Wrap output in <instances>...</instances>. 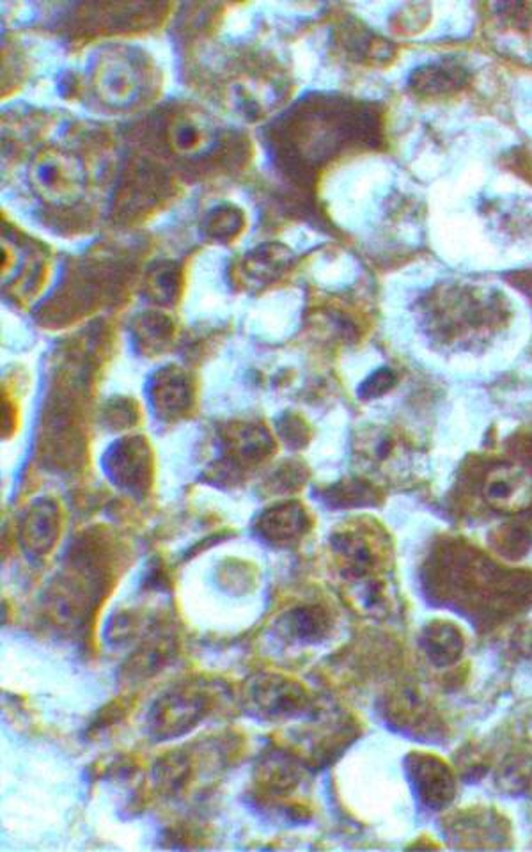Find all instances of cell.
Instances as JSON below:
<instances>
[{
    "instance_id": "cell-13",
    "label": "cell",
    "mask_w": 532,
    "mask_h": 852,
    "mask_svg": "<svg viewBox=\"0 0 532 852\" xmlns=\"http://www.w3.org/2000/svg\"><path fill=\"white\" fill-rule=\"evenodd\" d=\"M468 82V74L453 63H433L415 69L410 75V89L419 97H444L459 91Z\"/></svg>"
},
{
    "instance_id": "cell-4",
    "label": "cell",
    "mask_w": 532,
    "mask_h": 852,
    "mask_svg": "<svg viewBox=\"0 0 532 852\" xmlns=\"http://www.w3.org/2000/svg\"><path fill=\"white\" fill-rule=\"evenodd\" d=\"M106 475L120 489L143 496L152 482V452L141 438L121 439L106 453Z\"/></svg>"
},
{
    "instance_id": "cell-3",
    "label": "cell",
    "mask_w": 532,
    "mask_h": 852,
    "mask_svg": "<svg viewBox=\"0 0 532 852\" xmlns=\"http://www.w3.org/2000/svg\"><path fill=\"white\" fill-rule=\"evenodd\" d=\"M247 707L266 721H280L302 716L309 709L308 691L297 682L277 675H259L248 682Z\"/></svg>"
},
{
    "instance_id": "cell-17",
    "label": "cell",
    "mask_w": 532,
    "mask_h": 852,
    "mask_svg": "<svg viewBox=\"0 0 532 852\" xmlns=\"http://www.w3.org/2000/svg\"><path fill=\"white\" fill-rule=\"evenodd\" d=\"M179 290V268L176 263H158L147 279V291L156 305H175Z\"/></svg>"
},
{
    "instance_id": "cell-23",
    "label": "cell",
    "mask_w": 532,
    "mask_h": 852,
    "mask_svg": "<svg viewBox=\"0 0 532 852\" xmlns=\"http://www.w3.org/2000/svg\"><path fill=\"white\" fill-rule=\"evenodd\" d=\"M531 545V536L528 531L522 528H508V530L500 533V539L497 540V547L508 556H522Z\"/></svg>"
},
{
    "instance_id": "cell-7",
    "label": "cell",
    "mask_w": 532,
    "mask_h": 852,
    "mask_svg": "<svg viewBox=\"0 0 532 852\" xmlns=\"http://www.w3.org/2000/svg\"><path fill=\"white\" fill-rule=\"evenodd\" d=\"M60 531V511L56 501L37 499L22 519L20 536L27 553L45 556L56 545Z\"/></svg>"
},
{
    "instance_id": "cell-11",
    "label": "cell",
    "mask_w": 532,
    "mask_h": 852,
    "mask_svg": "<svg viewBox=\"0 0 532 852\" xmlns=\"http://www.w3.org/2000/svg\"><path fill=\"white\" fill-rule=\"evenodd\" d=\"M483 493L491 507L497 510H520L531 502V485L528 476L514 467L491 471Z\"/></svg>"
},
{
    "instance_id": "cell-21",
    "label": "cell",
    "mask_w": 532,
    "mask_h": 852,
    "mask_svg": "<svg viewBox=\"0 0 532 852\" xmlns=\"http://www.w3.org/2000/svg\"><path fill=\"white\" fill-rule=\"evenodd\" d=\"M158 185L160 184L156 180L155 175L143 169V173L135 176V180L130 181L124 187L121 208L129 210L130 213L141 212L144 207L155 201Z\"/></svg>"
},
{
    "instance_id": "cell-19",
    "label": "cell",
    "mask_w": 532,
    "mask_h": 852,
    "mask_svg": "<svg viewBox=\"0 0 532 852\" xmlns=\"http://www.w3.org/2000/svg\"><path fill=\"white\" fill-rule=\"evenodd\" d=\"M242 228H244V213L231 204L213 208L204 221L207 235L221 242L234 239Z\"/></svg>"
},
{
    "instance_id": "cell-25",
    "label": "cell",
    "mask_w": 532,
    "mask_h": 852,
    "mask_svg": "<svg viewBox=\"0 0 532 852\" xmlns=\"http://www.w3.org/2000/svg\"><path fill=\"white\" fill-rule=\"evenodd\" d=\"M519 452L522 453V458H525L529 464H532V439L520 441Z\"/></svg>"
},
{
    "instance_id": "cell-9",
    "label": "cell",
    "mask_w": 532,
    "mask_h": 852,
    "mask_svg": "<svg viewBox=\"0 0 532 852\" xmlns=\"http://www.w3.org/2000/svg\"><path fill=\"white\" fill-rule=\"evenodd\" d=\"M149 398L156 414L175 420L192 407V387L187 375L175 366L162 368L149 384Z\"/></svg>"
},
{
    "instance_id": "cell-14",
    "label": "cell",
    "mask_w": 532,
    "mask_h": 852,
    "mask_svg": "<svg viewBox=\"0 0 532 852\" xmlns=\"http://www.w3.org/2000/svg\"><path fill=\"white\" fill-rule=\"evenodd\" d=\"M293 253L282 244L259 245L245 258L244 270L248 281L257 286L270 285L291 265Z\"/></svg>"
},
{
    "instance_id": "cell-12",
    "label": "cell",
    "mask_w": 532,
    "mask_h": 852,
    "mask_svg": "<svg viewBox=\"0 0 532 852\" xmlns=\"http://www.w3.org/2000/svg\"><path fill=\"white\" fill-rule=\"evenodd\" d=\"M215 126L201 112L176 115L169 125V143L181 155H201L215 144Z\"/></svg>"
},
{
    "instance_id": "cell-24",
    "label": "cell",
    "mask_w": 532,
    "mask_h": 852,
    "mask_svg": "<svg viewBox=\"0 0 532 852\" xmlns=\"http://www.w3.org/2000/svg\"><path fill=\"white\" fill-rule=\"evenodd\" d=\"M135 409L132 403L126 400L112 401L111 406L106 409V420L115 424V429H126V424H132L135 420Z\"/></svg>"
},
{
    "instance_id": "cell-20",
    "label": "cell",
    "mask_w": 532,
    "mask_h": 852,
    "mask_svg": "<svg viewBox=\"0 0 532 852\" xmlns=\"http://www.w3.org/2000/svg\"><path fill=\"white\" fill-rule=\"evenodd\" d=\"M375 496L377 493L369 485L361 484V482H344V484L334 485L326 490L323 494V499L332 508H352L366 507L369 502L375 501Z\"/></svg>"
},
{
    "instance_id": "cell-5",
    "label": "cell",
    "mask_w": 532,
    "mask_h": 852,
    "mask_svg": "<svg viewBox=\"0 0 532 852\" xmlns=\"http://www.w3.org/2000/svg\"><path fill=\"white\" fill-rule=\"evenodd\" d=\"M221 450V469L231 475L230 471L242 473L259 466L276 450V443L265 427L236 423L222 430Z\"/></svg>"
},
{
    "instance_id": "cell-16",
    "label": "cell",
    "mask_w": 532,
    "mask_h": 852,
    "mask_svg": "<svg viewBox=\"0 0 532 852\" xmlns=\"http://www.w3.org/2000/svg\"><path fill=\"white\" fill-rule=\"evenodd\" d=\"M424 646L436 664H450L458 660L464 650L462 634L450 623H435L424 632Z\"/></svg>"
},
{
    "instance_id": "cell-6",
    "label": "cell",
    "mask_w": 532,
    "mask_h": 852,
    "mask_svg": "<svg viewBox=\"0 0 532 852\" xmlns=\"http://www.w3.org/2000/svg\"><path fill=\"white\" fill-rule=\"evenodd\" d=\"M95 86L101 100L115 107L132 103L143 88L137 65L126 56L101 59L95 74Z\"/></svg>"
},
{
    "instance_id": "cell-8",
    "label": "cell",
    "mask_w": 532,
    "mask_h": 852,
    "mask_svg": "<svg viewBox=\"0 0 532 852\" xmlns=\"http://www.w3.org/2000/svg\"><path fill=\"white\" fill-rule=\"evenodd\" d=\"M256 528L265 542L285 547L302 539L309 528V517L299 501L279 502L263 511Z\"/></svg>"
},
{
    "instance_id": "cell-10",
    "label": "cell",
    "mask_w": 532,
    "mask_h": 852,
    "mask_svg": "<svg viewBox=\"0 0 532 852\" xmlns=\"http://www.w3.org/2000/svg\"><path fill=\"white\" fill-rule=\"evenodd\" d=\"M331 623V615L322 606L303 604L277 620V637L291 645H311L329 634Z\"/></svg>"
},
{
    "instance_id": "cell-18",
    "label": "cell",
    "mask_w": 532,
    "mask_h": 852,
    "mask_svg": "<svg viewBox=\"0 0 532 852\" xmlns=\"http://www.w3.org/2000/svg\"><path fill=\"white\" fill-rule=\"evenodd\" d=\"M175 325L166 314L146 313L135 323V336L147 351H160L173 336Z\"/></svg>"
},
{
    "instance_id": "cell-22",
    "label": "cell",
    "mask_w": 532,
    "mask_h": 852,
    "mask_svg": "<svg viewBox=\"0 0 532 852\" xmlns=\"http://www.w3.org/2000/svg\"><path fill=\"white\" fill-rule=\"evenodd\" d=\"M395 384L396 375L389 368L378 369L372 377H367L364 380L363 386L358 389V397L364 398V400H373V398L386 395L389 389H392Z\"/></svg>"
},
{
    "instance_id": "cell-1",
    "label": "cell",
    "mask_w": 532,
    "mask_h": 852,
    "mask_svg": "<svg viewBox=\"0 0 532 852\" xmlns=\"http://www.w3.org/2000/svg\"><path fill=\"white\" fill-rule=\"evenodd\" d=\"M31 184L48 203L71 204L82 196L86 170L74 153L46 150L31 167Z\"/></svg>"
},
{
    "instance_id": "cell-2",
    "label": "cell",
    "mask_w": 532,
    "mask_h": 852,
    "mask_svg": "<svg viewBox=\"0 0 532 852\" xmlns=\"http://www.w3.org/2000/svg\"><path fill=\"white\" fill-rule=\"evenodd\" d=\"M210 696L198 686L176 687L153 705L147 728L156 741H169L192 730L207 716Z\"/></svg>"
},
{
    "instance_id": "cell-15",
    "label": "cell",
    "mask_w": 532,
    "mask_h": 852,
    "mask_svg": "<svg viewBox=\"0 0 532 852\" xmlns=\"http://www.w3.org/2000/svg\"><path fill=\"white\" fill-rule=\"evenodd\" d=\"M415 778H418L419 796L436 808L450 801L453 796V782L444 765H435L428 759H418V764L412 765Z\"/></svg>"
}]
</instances>
